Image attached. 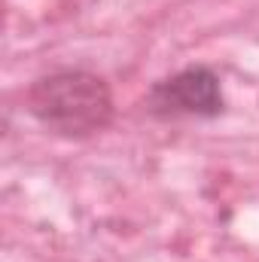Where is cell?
I'll use <instances>...</instances> for the list:
<instances>
[{
    "label": "cell",
    "mask_w": 259,
    "mask_h": 262,
    "mask_svg": "<svg viewBox=\"0 0 259 262\" xmlns=\"http://www.w3.org/2000/svg\"><path fill=\"white\" fill-rule=\"evenodd\" d=\"M149 110L156 116H217L223 110L220 79L207 67H186L153 85Z\"/></svg>",
    "instance_id": "7a4b0ae2"
},
{
    "label": "cell",
    "mask_w": 259,
    "mask_h": 262,
    "mask_svg": "<svg viewBox=\"0 0 259 262\" xmlns=\"http://www.w3.org/2000/svg\"><path fill=\"white\" fill-rule=\"evenodd\" d=\"M28 110L46 128L82 137L101 131L113 116V98L101 76L89 70H52L28 89Z\"/></svg>",
    "instance_id": "6da1fadb"
}]
</instances>
